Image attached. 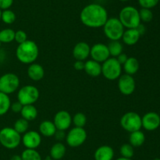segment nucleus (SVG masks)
<instances>
[{
  "instance_id": "1",
  "label": "nucleus",
  "mask_w": 160,
  "mask_h": 160,
  "mask_svg": "<svg viewBox=\"0 0 160 160\" xmlns=\"http://www.w3.org/2000/svg\"><path fill=\"white\" fill-rule=\"evenodd\" d=\"M108 18V12L106 8L98 3L87 5L80 13L81 23L90 28H102Z\"/></svg>"
},
{
  "instance_id": "2",
  "label": "nucleus",
  "mask_w": 160,
  "mask_h": 160,
  "mask_svg": "<svg viewBox=\"0 0 160 160\" xmlns=\"http://www.w3.org/2000/svg\"><path fill=\"white\" fill-rule=\"evenodd\" d=\"M39 55V49L36 42L33 40H27L19 44L16 50V56L20 63L31 64L34 63Z\"/></svg>"
},
{
  "instance_id": "3",
  "label": "nucleus",
  "mask_w": 160,
  "mask_h": 160,
  "mask_svg": "<svg viewBox=\"0 0 160 160\" xmlns=\"http://www.w3.org/2000/svg\"><path fill=\"white\" fill-rule=\"evenodd\" d=\"M118 18L127 29L136 28L142 23L139 16V10L132 6L123 7L119 13Z\"/></svg>"
},
{
  "instance_id": "4",
  "label": "nucleus",
  "mask_w": 160,
  "mask_h": 160,
  "mask_svg": "<svg viewBox=\"0 0 160 160\" xmlns=\"http://www.w3.org/2000/svg\"><path fill=\"white\" fill-rule=\"evenodd\" d=\"M21 134L13 127H4L0 130V144L7 149H14L21 143Z\"/></svg>"
},
{
  "instance_id": "5",
  "label": "nucleus",
  "mask_w": 160,
  "mask_h": 160,
  "mask_svg": "<svg viewBox=\"0 0 160 160\" xmlns=\"http://www.w3.org/2000/svg\"><path fill=\"white\" fill-rule=\"evenodd\" d=\"M102 28L105 35L110 41L120 40L125 30V28L117 17L108 18Z\"/></svg>"
},
{
  "instance_id": "6",
  "label": "nucleus",
  "mask_w": 160,
  "mask_h": 160,
  "mask_svg": "<svg viewBox=\"0 0 160 160\" xmlns=\"http://www.w3.org/2000/svg\"><path fill=\"white\" fill-rule=\"evenodd\" d=\"M123 67L117 58L109 57L102 64V75L108 80H117L122 75Z\"/></svg>"
},
{
  "instance_id": "7",
  "label": "nucleus",
  "mask_w": 160,
  "mask_h": 160,
  "mask_svg": "<svg viewBox=\"0 0 160 160\" xmlns=\"http://www.w3.org/2000/svg\"><path fill=\"white\" fill-rule=\"evenodd\" d=\"M120 123L122 128L129 133L140 130L142 128V117L135 111H128L123 114Z\"/></svg>"
},
{
  "instance_id": "8",
  "label": "nucleus",
  "mask_w": 160,
  "mask_h": 160,
  "mask_svg": "<svg viewBox=\"0 0 160 160\" xmlns=\"http://www.w3.org/2000/svg\"><path fill=\"white\" fill-rule=\"evenodd\" d=\"M40 96L38 89L32 85H26L20 88L17 93V100L23 105L34 104Z\"/></svg>"
},
{
  "instance_id": "9",
  "label": "nucleus",
  "mask_w": 160,
  "mask_h": 160,
  "mask_svg": "<svg viewBox=\"0 0 160 160\" xmlns=\"http://www.w3.org/2000/svg\"><path fill=\"white\" fill-rule=\"evenodd\" d=\"M20 78L16 74L6 73L0 77V92L9 95L15 93L20 86Z\"/></svg>"
},
{
  "instance_id": "10",
  "label": "nucleus",
  "mask_w": 160,
  "mask_h": 160,
  "mask_svg": "<svg viewBox=\"0 0 160 160\" xmlns=\"http://www.w3.org/2000/svg\"><path fill=\"white\" fill-rule=\"evenodd\" d=\"M87 132L84 128L73 127L66 135V141L71 147H78L82 145L87 140Z\"/></svg>"
},
{
  "instance_id": "11",
  "label": "nucleus",
  "mask_w": 160,
  "mask_h": 160,
  "mask_svg": "<svg viewBox=\"0 0 160 160\" xmlns=\"http://www.w3.org/2000/svg\"><path fill=\"white\" fill-rule=\"evenodd\" d=\"M118 88L123 95H131L136 89V83L133 75L128 74L120 75L118 78Z\"/></svg>"
},
{
  "instance_id": "12",
  "label": "nucleus",
  "mask_w": 160,
  "mask_h": 160,
  "mask_svg": "<svg viewBox=\"0 0 160 160\" xmlns=\"http://www.w3.org/2000/svg\"><path fill=\"white\" fill-rule=\"evenodd\" d=\"M56 128L57 130L66 131L70 127L72 124V116L70 113L65 110H61L57 111L53 118Z\"/></svg>"
},
{
  "instance_id": "13",
  "label": "nucleus",
  "mask_w": 160,
  "mask_h": 160,
  "mask_svg": "<svg viewBox=\"0 0 160 160\" xmlns=\"http://www.w3.org/2000/svg\"><path fill=\"white\" fill-rule=\"evenodd\" d=\"M90 56L92 60L102 64L108 58L110 57L107 45L103 43H96L91 47Z\"/></svg>"
},
{
  "instance_id": "14",
  "label": "nucleus",
  "mask_w": 160,
  "mask_h": 160,
  "mask_svg": "<svg viewBox=\"0 0 160 160\" xmlns=\"http://www.w3.org/2000/svg\"><path fill=\"white\" fill-rule=\"evenodd\" d=\"M21 142L26 148L36 149L42 143V135L39 132L28 130L23 133V136L21 137Z\"/></svg>"
},
{
  "instance_id": "15",
  "label": "nucleus",
  "mask_w": 160,
  "mask_h": 160,
  "mask_svg": "<svg viewBox=\"0 0 160 160\" xmlns=\"http://www.w3.org/2000/svg\"><path fill=\"white\" fill-rule=\"evenodd\" d=\"M142 127L148 131H154L160 126V116L155 111L147 112L142 117Z\"/></svg>"
},
{
  "instance_id": "16",
  "label": "nucleus",
  "mask_w": 160,
  "mask_h": 160,
  "mask_svg": "<svg viewBox=\"0 0 160 160\" xmlns=\"http://www.w3.org/2000/svg\"><path fill=\"white\" fill-rule=\"evenodd\" d=\"M91 46L85 42H79L73 49V56L76 61H84L90 56Z\"/></svg>"
},
{
  "instance_id": "17",
  "label": "nucleus",
  "mask_w": 160,
  "mask_h": 160,
  "mask_svg": "<svg viewBox=\"0 0 160 160\" xmlns=\"http://www.w3.org/2000/svg\"><path fill=\"white\" fill-rule=\"evenodd\" d=\"M27 73H28V77L34 82L40 81L45 76V70L43 67L40 64L35 62L29 64Z\"/></svg>"
},
{
  "instance_id": "18",
  "label": "nucleus",
  "mask_w": 160,
  "mask_h": 160,
  "mask_svg": "<svg viewBox=\"0 0 160 160\" xmlns=\"http://www.w3.org/2000/svg\"><path fill=\"white\" fill-rule=\"evenodd\" d=\"M140 33L137 30V28H128L124 30L123 36H122V41L124 44L128 45H134L139 41L141 38Z\"/></svg>"
},
{
  "instance_id": "19",
  "label": "nucleus",
  "mask_w": 160,
  "mask_h": 160,
  "mask_svg": "<svg viewBox=\"0 0 160 160\" xmlns=\"http://www.w3.org/2000/svg\"><path fill=\"white\" fill-rule=\"evenodd\" d=\"M94 157L95 160H112L114 150L109 145H102L95 150Z\"/></svg>"
},
{
  "instance_id": "20",
  "label": "nucleus",
  "mask_w": 160,
  "mask_h": 160,
  "mask_svg": "<svg viewBox=\"0 0 160 160\" xmlns=\"http://www.w3.org/2000/svg\"><path fill=\"white\" fill-rule=\"evenodd\" d=\"M84 72L92 77H98L102 75V64L94 60H88L84 62Z\"/></svg>"
},
{
  "instance_id": "21",
  "label": "nucleus",
  "mask_w": 160,
  "mask_h": 160,
  "mask_svg": "<svg viewBox=\"0 0 160 160\" xmlns=\"http://www.w3.org/2000/svg\"><path fill=\"white\" fill-rule=\"evenodd\" d=\"M39 133L42 136H45V137H51L55 135L56 132V125L52 121L45 120L42 121L40 123L38 127Z\"/></svg>"
},
{
  "instance_id": "22",
  "label": "nucleus",
  "mask_w": 160,
  "mask_h": 160,
  "mask_svg": "<svg viewBox=\"0 0 160 160\" xmlns=\"http://www.w3.org/2000/svg\"><path fill=\"white\" fill-rule=\"evenodd\" d=\"M67 147L62 143L57 142L52 146L50 149V157L53 160H60L65 156Z\"/></svg>"
},
{
  "instance_id": "23",
  "label": "nucleus",
  "mask_w": 160,
  "mask_h": 160,
  "mask_svg": "<svg viewBox=\"0 0 160 160\" xmlns=\"http://www.w3.org/2000/svg\"><path fill=\"white\" fill-rule=\"evenodd\" d=\"M123 70H124L125 74H128L130 75H134L138 72L139 67H140V64H139V61H138L137 58L133 57H128L126 62L123 64Z\"/></svg>"
},
{
  "instance_id": "24",
  "label": "nucleus",
  "mask_w": 160,
  "mask_h": 160,
  "mask_svg": "<svg viewBox=\"0 0 160 160\" xmlns=\"http://www.w3.org/2000/svg\"><path fill=\"white\" fill-rule=\"evenodd\" d=\"M21 118L26 119L28 122L33 121L37 118L38 109L34 104L23 105L21 111H20Z\"/></svg>"
},
{
  "instance_id": "25",
  "label": "nucleus",
  "mask_w": 160,
  "mask_h": 160,
  "mask_svg": "<svg viewBox=\"0 0 160 160\" xmlns=\"http://www.w3.org/2000/svg\"><path fill=\"white\" fill-rule=\"evenodd\" d=\"M145 141V133L140 130L131 133L129 136V144L134 147H138L143 145Z\"/></svg>"
},
{
  "instance_id": "26",
  "label": "nucleus",
  "mask_w": 160,
  "mask_h": 160,
  "mask_svg": "<svg viewBox=\"0 0 160 160\" xmlns=\"http://www.w3.org/2000/svg\"><path fill=\"white\" fill-rule=\"evenodd\" d=\"M111 57H117L123 53V45L120 40L110 41L107 45Z\"/></svg>"
},
{
  "instance_id": "27",
  "label": "nucleus",
  "mask_w": 160,
  "mask_h": 160,
  "mask_svg": "<svg viewBox=\"0 0 160 160\" xmlns=\"http://www.w3.org/2000/svg\"><path fill=\"white\" fill-rule=\"evenodd\" d=\"M11 100L9 95L0 92V116L4 115L10 109Z\"/></svg>"
},
{
  "instance_id": "28",
  "label": "nucleus",
  "mask_w": 160,
  "mask_h": 160,
  "mask_svg": "<svg viewBox=\"0 0 160 160\" xmlns=\"http://www.w3.org/2000/svg\"><path fill=\"white\" fill-rule=\"evenodd\" d=\"M15 31L12 28H4L0 31V43H10L14 41Z\"/></svg>"
},
{
  "instance_id": "29",
  "label": "nucleus",
  "mask_w": 160,
  "mask_h": 160,
  "mask_svg": "<svg viewBox=\"0 0 160 160\" xmlns=\"http://www.w3.org/2000/svg\"><path fill=\"white\" fill-rule=\"evenodd\" d=\"M20 155L22 160H42V156L36 149L26 148Z\"/></svg>"
},
{
  "instance_id": "30",
  "label": "nucleus",
  "mask_w": 160,
  "mask_h": 160,
  "mask_svg": "<svg viewBox=\"0 0 160 160\" xmlns=\"http://www.w3.org/2000/svg\"><path fill=\"white\" fill-rule=\"evenodd\" d=\"M13 129L16 131L18 132L20 134L25 133L29 130V122L26 119H23V118L18 119L14 122Z\"/></svg>"
},
{
  "instance_id": "31",
  "label": "nucleus",
  "mask_w": 160,
  "mask_h": 160,
  "mask_svg": "<svg viewBox=\"0 0 160 160\" xmlns=\"http://www.w3.org/2000/svg\"><path fill=\"white\" fill-rule=\"evenodd\" d=\"M16 19H17V16L12 10L9 9L2 10L1 20L6 24H12L15 22Z\"/></svg>"
},
{
  "instance_id": "32",
  "label": "nucleus",
  "mask_w": 160,
  "mask_h": 160,
  "mask_svg": "<svg viewBox=\"0 0 160 160\" xmlns=\"http://www.w3.org/2000/svg\"><path fill=\"white\" fill-rule=\"evenodd\" d=\"M86 122H87V117L82 112L76 113L74 116L72 117V123L74 124L76 127L84 128V125H86Z\"/></svg>"
},
{
  "instance_id": "33",
  "label": "nucleus",
  "mask_w": 160,
  "mask_h": 160,
  "mask_svg": "<svg viewBox=\"0 0 160 160\" xmlns=\"http://www.w3.org/2000/svg\"><path fill=\"white\" fill-rule=\"evenodd\" d=\"M120 155L122 157H124L127 158H131L134 155V149L131 144H122L120 148Z\"/></svg>"
},
{
  "instance_id": "34",
  "label": "nucleus",
  "mask_w": 160,
  "mask_h": 160,
  "mask_svg": "<svg viewBox=\"0 0 160 160\" xmlns=\"http://www.w3.org/2000/svg\"><path fill=\"white\" fill-rule=\"evenodd\" d=\"M139 16H140L141 21L145 23H148L153 19V13L150 9L142 8L139 10Z\"/></svg>"
},
{
  "instance_id": "35",
  "label": "nucleus",
  "mask_w": 160,
  "mask_h": 160,
  "mask_svg": "<svg viewBox=\"0 0 160 160\" xmlns=\"http://www.w3.org/2000/svg\"><path fill=\"white\" fill-rule=\"evenodd\" d=\"M159 0H138V3L142 8L152 9L159 3Z\"/></svg>"
},
{
  "instance_id": "36",
  "label": "nucleus",
  "mask_w": 160,
  "mask_h": 160,
  "mask_svg": "<svg viewBox=\"0 0 160 160\" xmlns=\"http://www.w3.org/2000/svg\"><path fill=\"white\" fill-rule=\"evenodd\" d=\"M27 40H28V35L25 31H23V30H18V31H15L14 41H16L17 43H18V45L23 43Z\"/></svg>"
},
{
  "instance_id": "37",
  "label": "nucleus",
  "mask_w": 160,
  "mask_h": 160,
  "mask_svg": "<svg viewBox=\"0 0 160 160\" xmlns=\"http://www.w3.org/2000/svg\"><path fill=\"white\" fill-rule=\"evenodd\" d=\"M23 105L17 100V101L13 102V103H11L10 109L12 110L13 113H20L22 108H23Z\"/></svg>"
},
{
  "instance_id": "38",
  "label": "nucleus",
  "mask_w": 160,
  "mask_h": 160,
  "mask_svg": "<svg viewBox=\"0 0 160 160\" xmlns=\"http://www.w3.org/2000/svg\"><path fill=\"white\" fill-rule=\"evenodd\" d=\"M14 0H0V9H8L12 6Z\"/></svg>"
},
{
  "instance_id": "39",
  "label": "nucleus",
  "mask_w": 160,
  "mask_h": 160,
  "mask_svg": "<svg viewBox=\"0 0 160 160\" xmlns=\"http://www.w3.org/2000/svg\"><path fill=\"white\" fill-rule=\"evenodd\" d=\"M116 58H117V60L118 61V62L120 63L122 66H123V64H124V63L127 61V60L128 59V56L126 53H120L118 56H117Z\"/></svg>"
},
{
  "instance_id": "40",
  "label": "nucleus",
  "mask_w": 160,
  "mask_h": 160,
  "mask_svg": "<svg viewBox=\"0 0 160 160\" xmlns=\"http://www.w3.org/2000/svg\"><path fill=\"white\" fill-rule=\"evenodd\" d=\"M73 67L77 71H82L84 68V62L82 61H76L73 64Z\"/></svg>"
},
{
  "instance_id": "41",
  "label": "nucleus",
  "mask_w": 160,
  "mask_h": 160,
  "mask_svg": "<svg viewBox=\"0 0 160 160\" xmlns=\"http://www.w3.org/2000/svg\"><path fill=\"white\" fill-rule=\"evenodd\" d=\"M54 136H56V138L58 141H62L64 138H66L65 131H62V130H56Z\"/></svg>"
},
{
  "instance_id": "42",
  "label": "nucleus",
  "mask_w": 160,
  "mask_h": 160,
  "mask_svg": "<svg viewBox=\"0 0 160 160\" xmlns=\"http://www.w3.org/2000/svg\"><path fill=\"white\" fill-rule=\"evenodd\" d=\"M137 30L138 31V32L140 33L141 35H143L144 34H145V31H146V28H145V26L144 24H142V23L138 25V26L137 27Z\"/></svg>"
},
{
  "instance_id": "43",
  "label": "nucleus",
  "mask_w": 160,
  "mask_h": 160,
  "mask_svg": "<svg viewBox=\"0 0 160 160\" xmlns=\"http://www.w3.org/2000/svg\"><path fill=\"white\" fill-rule=\"evenodd\" d=\"M10 160H22L21 158V155H14L11 157Z\"/></svg>"
},
{
  "instance_id": "44",
  "label": "nucleus",
  "mask_w": 160,
  "mask_h": 160,
  "mask_svg": "<svg viewBox=\"0 0 160 160\" xmlns=\"http://www.w3.org/2000/svg\"><path fill=\"white\" fill-rule=\"evenodd\" d=\"M116 160H131V158H124V157H120V158H117Z\"/></svg>"
},
{
  "instance_id": "45",
  "label": "nucleus",
  "mask_w": 160,
  "mask_h": 160,
  "mask_svg": "<svg viewBox=\"0 0 160 160\" xmlns=\"http://www.w3.org/2000/svg\"><path fill=\"white\" fill-rule=\"evenodd\" d=\"M43 160H53V159L51 158V157H46V158H45V159H43Z\"/></svg>"
},
{
  "instance_id": "46",
  "label": "nucleus",
  "mask_w": 160,
  "mask_h": 160,
  "mask_svg": "<svg viewBox=\"0 0 160 160\" xmlns=\"http://www.w3.org/2000/svg\"><path fill=\"white\" fill-rule=\"evenodd\" d=\"M119 1H120V2H128V1H129V0H119Z\"/></svg>"
},
{
  "instance_id": "47",
  "label": "nucleus",
  "mask_w": 160,
  "mask_h": 160,
  "mask_svg": "<svg viewBox=\"0 0 160 160\" xmlns=\"http://www.w3.org/2000/svg\"><path fill=\"white\" fill-rule=\"evenodd\" d=\"M1 15H2V10L0 9V20H1Z\"/></svg>"
},
{
  "instance_id": "48",
  "label": "nucleus",
  "mask_w": 160,
  "mask_h": 160,
  "mask_svg": "<svg viewBox=\"0 0 160 160\" xmlns=\"http://www.w3.org/2000/svg\"><path fill=\"white\" fill-rule=\"evenodd\" d=\"M153 160H160V158H155V159H153Z\"/></svg>"
}]
</instances>
